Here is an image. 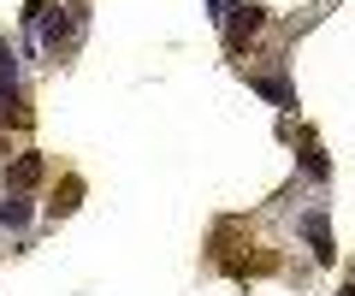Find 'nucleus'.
Listing matches in <instances>:
<instances>
[{
  "label": "nucleus",
  "instance_id": "obj_1",
  "mask_svg": "<svg viewBox=\"0 0 355 296\" xmlns=\"http://www.w3.org/2000/svg\"><path fill=\"white\" fill-rule=\"evenodd\" d=\"M261 24H266V12H261V6H237V18H231V30H225L231 53H237V48H243V42H249V36H254Z\"/></svg>",
  "mask_w": 355,
  "mask_h": 296
},
{
  "label": "nucleus",
  "instance_id": "obj_2",
  "mask_svg": "<svg viewBox=\"0 0 355 296\" xmlns=\"http://www.w3.org/2000/svg\"><path fill=\"white\" fill-rule=\"evenodd\" d=\"M42 172H48L42 155H18L12 166H6V184H12V190H30V184H42Z\"/></svg>",
  "mask_w": 355,
  "mask_h": 296
},
{
  "label": "nucleus",
  "instance_id": "obj_3",
  "mask_svg": "<svg viewBox=\"0 0 355 296\" xmlns=\"http://www.w3.org/2000/svg\"><path fill=\"white\" fill-rule=\"evenodd\" d=\"M77 30H83V18H48V30H42V42H48V48H71L77 42Z\"/></svg>",
  "mask_w": 355,
  "mask_h": 296
},
{
  "label": "nucleus",
  "instance_id": "obj_4",
  "mask_svg": "<svg viewBox=\"0 0 355 296\" xmlns=\"http://www.w3.org/2000/svg\"><path fill=\"white\" fill-rule=\"evenodd\" d=\"M308 243H314V255H320V261L338 255V243H331V232H326V219H320V214L308 219Z\"/></svg>",
  "mask_w": 355,
  "mask_h": 296
},
{
  "label": "nucleus",
  "instance_id": "obj_5",
  "mask_svg": "<svg viewBox=\"0 0 355 296\" xmlns=\"http://www.w3.org/2000/svg\"><path fill=\"white\" fill-rule=\"evenodd\" d=\"M77 195H83V178H65V184H60V195L48 202V214H53V219H60V214H71V207H77Z\"/></svg>",
  "mask_w": 355,
  "mask_h": 296
},
{
  "label": "nucleus",
  "instance_id": "obj_6",
  "mask_svg": "<svg viewBox=\"0 0 355 296\" xmlns=\"http://www.w3.org/2000/svg\"><path fill=\"white\" fill-rule=\"evenodd\" d=\"M24 219H30V202H24V195H6V202H0V225H12V232H18Z\"/></svg>",
  "mask_w": 355,
  "mask_h": 296
},
{
  "label": "nucleus",
  "instance_id": "obj_7",
  "mask_svg": "<svg viewBox=\"0 0 355 296\" xmlns=\"http://www.w3.org/2000/svg\"><path fill=\"white\" fill-rule=\"evenodd\" d=\"M0 119H6V125H30V107L18 101V95H6V101H0Z\"/></svg>",
  "mask_w": 355,
  "mask_h": 296
},
{
  "label": "nucleus",
  "instance_id": "obj_8",
  "mask_svg": "<svg viewBox=\"0 0 355 296\" xmlns=\"http://www.w3.org/2000/svg\"><path fill=\"white\" fill-rule=\"evenodd\" d=\"M302 166L314 172V178H326V155H320V148H308V155H302Z\"/></svg>",
  "mask_w": 355,
  "mask_h": 296
},
{
  "label": "nucleus",
  "instance_id": "obj_9",
  "mask_svg": "<svg viewBox=\"0 0 355 296\" xmlns=\"http://www.w3.org/2000/svg\"><path fill=\"white\" fill-rule=\"evenodd\" d=\"M214 12H219V18H225V12H237V6H231V0H214Z\"/></svg>",
  "mask_w": 355,
  "mask_h": 296
},
{
  "label": "nucleus",
  "instance_id": "obj_10",
  "mask_svg": "<svg viewBox=\"0 0 355 296\" xmlns=\"http://www.w3.org/2000/svg\"><path fill=\"white\" fill-rule=\"evenodd\" d=\"M338 296H355V284H343V290H338Z\"/></svg>",
  "mask_w": 355,
  "mask_h": 296
}]
</instances>
